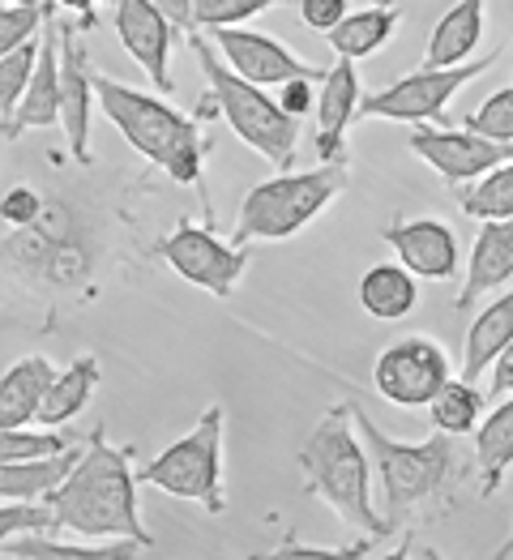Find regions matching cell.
I'll return each mask as SVG.
<instances>
[{"mask_svg": "<svg viewBox=\"0 0 513 560\" xmlns=\"http://www.w3.org/2000/svg\"><path fill=\"white\" fill-rule=\"evenodd\" d=\"M463 125L475 129V133H483V138H492V141H513V86L488 94V98L470 112Z\"/></svg>", "mask_w": 513, "mask_h": 560, "instance_id": "d590c367", "label": "cell"}, {"mask_svg": "<svg viewBox=\"0 0 513 560\" xmlns=\"http://www.w3.org/2000/svg\"><path fill=\"white\" fill-rule=\"evenodd\" d=\"M9 275L39 291H86L98 270L91 214L69 197H47L44 214L31 228H9L4 235Z\"/></svg>", "mask_w": 513, "mask_h": 560, "instance_id": "277c9868", "label": "cell"}, {"mask_svg": "<svg viewBox=\"0 0 513 560\" xmlns=\"http://www.w3.org/2000/svg\"><path fill=\"white\" fill-rule=\"evenodd\" d=\"M39 51H44V39H31V44L13 47V51H0V125L13 120L22 94H26L31 78H35Z\"/></svg>", "mask_w": 513, "mask_h": 560, "instance_id": "4dcf8cb0", "label": "cell"}, {"mask_svg": "<svg viewBox=\"0 0 513 560\" xmlns=\"http://www.w3.org/2000/svg\"><path fill=\"white\" fill-rule=\"evenodd\" d=\"M420 275L416 270H407L403 261L398 266H373V270H364V279H360V308L376 317V322H403V317H411L416 313V304H420Z\"/></svg>", "mask_w": 513, "mask_h": 560, "instance_id": "cb8c5ba5", "label": "cell"}, {"mask_svg": "<svg viewBox=\"0 0 513 560\" xmlns=\"http://www.w3.org/2000/svg\"><path fill=\"white\" fill-rule=\"evenodd\" d=\"M458 206L470 219H513V159L492 167L488 176L458 188Z\"/></svg>", "mask_w": 513, "mask_h": 560, "instance_id": "f546056e", "label": "cell"}, {"mask_svg": "<svg viewBox=\"0 0 513 560\" xmlns=\"http://www.w3.org/2000/svg\"><path fill=\"white\" fill-rule=\"evenodd\" d=\"M98 385H103L98 360H94V355H78L65 373H56V381H51L44 407H39V423H47V428H65V423H73L86 407H91V398Z\"/></svg>", "mask_w": 513, "mask_h": 560, "instance_id": "83f0119b", "label": "cell"}, {"mask_svg": "<svg viewBox=\"0 0 513 560\" xmlns=\"http://www.w3.org/2000/svg\"><path fill=\"white\" fill-rule=\"evenodd\" d=\"M138 539H94V544H65V539H51V530L39 535H18V539H4L0 544V560H129L138 557Z\"/></svg>", "mask_w": 513, "mask_h": 560, "instance_id": "d4e9b609", "label": "cell"}, {"mask_svg": "<svg viewBox=\"0 0 513 560\" xmlns=\"http://www.w3.org/2000/svg\"><path fill=\"white\" fill-rule=\"evenodd\" d=\"M475 467H479V501H492L513 470V394L479 423L475 432Z\"/></svg>", "mask_w": 513, "mask_h": 560, "instance_id": "603a6c76", "label": "cell"}, {"mask_svg": "<svg viewBox=\"0 0 513 560\" xmlns=\"http://www.w3.org/2000/svg\"><path fill=\"white\" fill-rule=\"evenodd\" d=\"M347 192V163H322L313 172H279L244 192L235 214V244L248 240H291L322 219L334 197Z\"/></svg>", "mask_w": 513, "mask_h": 560, "instance_id": "52a82bcc", "label": "cell"}, {"mask_svg": "<svg viewBox=\"0 0 513 560\" xmlns=\"http://www.w3.org/2000/svg\"><path fill=\"white\" fill-rule=\"evenodd\" d=\"M513 394V342L497 355L492 364V398H510Z\"/></svg>", "mask_w": 513, "mask_h": 560, "instance_id": "60d3db41", "label": "cell"}, {"mask_svg": "<svg viewBox=\"0 0 513 560\" xmlns=\"http://www.w3.org/2000/svg\"><path fill=\"white\" fill-rule=\"evenodd\" d=\"M103 4H112V9H116V4H120V0H103Z\"/></svg>", "mask_w": 513, "mask_h": 560, "instance_id": "f6af8a7d", "label": "cell"}, {"mask_svg": "<svg viewBox=\"0 0 513 560\" xmlns=\"http://www.w3.org/2000/svg\"><path fill=\"white\" fill-rule=\"evenodd\" d=\"M138 467L133 450H120L107 441L103 428L86 436V454L73 475L47 497L56 510V535H82V539H138L154 548V535L145 530L138 505Z\"/></svg>", "mask_w": 513, "mask_h": 560, "instance_id": "6da1fadb", "label": "cell"}, {"mask_svg": "<svg viewBox=\"0 0 513 560\" xmlns=\"http://www.w3.org/2000/svg\"><path fill=\"white\" fill-rule=\"evenodd\" d=\"M360 73L355 60L338 56V65L326 73L322 91H317V159L322 163H347V129L360 112Z\"/></svg>", "mask_w": 513, "mask_h": 560, "instance_id": "e0dca14e", "label": "cell"}, {"mask_svg": "<svg viewBox=\"0 0 513 560\" xmlns=\"http://www.w3.org/2000/svg\"><path fill=\"white\" fill-rule=\"evenodd\" d=\"M159 257L185 282L210 291L214 300H228L235 287H240V279H244V270H248V257H244L240 244L232 248V244H223L214 232H206V228H197L188 219L159 244Z\"/></svg>", "mask_w": 513, "mask_h": 560, "instance_id": "8fae6325", "label": "cell"}, {"mask_svg": "<svg viewBox=\"0 0 513 560\" xmlns=\"http://www.w3.org/2000/svg\"><path fill=\"white\" fill-rule=\"evenodd\" d=\"M279 4H300V0H197V26L219 31V26L248 22V18H257L266 9H279Z\"/></svg>", "mask_w": 513, "mask_h": 560, "instance_id": "e575fe53", "label": "cell"}, {"mask_svg": "<svg viewBox=\"0 0 513 560\" xmlns=\"http://www.w3.org/2000/svg\"><path fill=\"white\" fill-rule=\"evenodd\" d=\"M411 150L450 188L470 185V180L488 176L492 167L513 159V141H492L475 129H416Z\"/></svg>", "mask_w": 513, "mask_h": 560, "instance_id": "7c38bea8", "label": "cell"}, {"mask_svg": "<svg viewBox=\"0 0 513 560\" xmlns=\"http://www.w3.org/2000/svg\"><path fill=\"white\" fill-rule=\"evenodd\" d=\"M497 557H501V560L513 557V539H510V544H505V548H501V552H497Z\"/></svg>", "mask_w": 513, "mask_h": 560, "instance_id": "ee69618b", "label": "cell"}, {"mask_svg": "<svg viewBox=\"0 0 513 560\" xmlns=\"http://www.w3.org/2000/svg\"><path fill=\"white\" fill-rule=\"evenodd\" d=\"M86 441L47 458H26V463H0V501H47L82 463Z\"/></svg>", "mask_w": 513, "mask_h": 560, "instance_id": "7402d4cb", "label": "cell"}, {"mask_svg": "<svg viewBox=\"0 0 513 560\" xmlns=\"http://www.w3.org/2000/svg\"><path fill=\"white\" fill-rule=\"evenodd\" d=\"M47 197L39 188L31 185H13L4 192V201H0V219L9 223V228H31L39 214H44Z\"/></svg>", "mask_w": 513, "mask_h": 560, "instance_id": "8d00e7d4", "label": "cell"}, {"mask_svg": "<svg viewBox=\"0 0 513 560\" xmlns=\"http://www.w3.org/2000/svg\"><path fill=\"white\" fill-rule=\"evenodd\" d=\"M9 4H56V0H9Z\"/></svg>", "mask_w": 513, "mask_h": 560, "instance_id": "7bdbcfd3", "label": "cell"}, {"mask_svg": "<svg viewBox=\"0 0 513 560\" xmlns=\"http://www.w3.org/2000/svg\"><path fill=\"white\" fill-rule=\"evenodd\" d=\"M513 342V287L505 295H497L492 304L479 308V317L470 322L467 342H463V376L475 381L483 369L497 364V355Z\"/></svg>", "mask_w": 513, "mask_h": 560, "instance_id": "484cf974", "label": "cell"}, {"mask_svg": "<svg viewBox=\"0 0 513 560\" xmlns=\"http://www.w3.org/2000/svg\"><path fill=\"white\" fill-rule=\"evenodd\" d=\"M188 44H193L197 69L206 78V94L223 112V120L232 125L235 138L244 145H253L261 159H270L279 172H291L295 145H300V120L282 107L279 98H270L261 91V82H248L244 73H235L228 65V56L206 47V39L197 31H188Z\"/></svg>", "mask_w": 513, "mask_h": 560, "instance_id": "8992f818", "label": "cell"}, {"mask_svg": "<svg viewBox=\"0 0 513 560\" xmlns=\"http://www.w3.org/2000/svg\"><path fill=\"white\" fill-rule=\"evenodd\" d=\"M483 9L488 0H458L441 13V22L428 35V51L423 65L432 69H450V65H467L470 51L483 39Z\"/></svg>", "mask_w": 513, "mask_h": 560, "instance_id": "44dd1931", "label": "cell"}, {"mask_svg": "<svg viewBox=\"0 0 513 560\" xmlns=\"http://www.w3.org/2000/svg\"><path fill=\"white\" fill-rule=\"evenodd\" d=\"M347 13H351L347 0H300V18H304V26H308V31H322V35H329Z\"/></svg>", "mask_w": 513, "mask_h": 560, "instance_id": "74e56055", "label": "cell"}, {"mask_svg": "<svg viewBox=\"0 0 513 560\" xmlns=\"http://www.w3.org/2000/svg\"><path fill=\"white\" fill-rule=\"evenodd\" d=\"M355 423H360V436L373 454L389 530H403L420 514L436 510L441 501H450V488L463 470L454 432H436L420 445H411V441H394L389 432H381L373 416H364L360 407H355Z\"/></svg>", "mask_w": 513, "mask_h": 560, "instance_id": "3957f363", "label": "cell"}, {"mask_svg": "<svg viewBox=\"0 0 513 560\" xmlns=\"http://www.w3.org/2000/svg\"><path fill=\"white\" fill-rule=\"evenodd\" d=\"M313 82H317V78H291V82H282L279 86V103L295 116V120H304V116H308V107H317Z\"/></svg>", "mask_w": 513, "mask_h": 560, "instance_id": "f35d334b", "label": "cell"}, {"mask_svg": "<svg viewBox=\"0 0 513 560\" xmlns=\"http://www.w3.org/2000/svg\"><path fill=\"white\" fill-rule=\"evenodd\" d=\"M394 31H398V4H394V0H376V4H369V9L347 13L326 39L338 56L360 60V56L381 51V47L394 39Z\"/></svg>", "mask_w": 513, "mask_h": 560, "instance_id": "4316f807", "label": "cell"}, {"mask_svg": "<svg viewBox=\"0 0 513 560\" xmlns=\"http://www.w3.org/2000/svg\"><path fill=\"white\" fill-rule=\"evenodd\" d=\"M219 51L228 56L235 73H244L248 82H261V86H282L291 78H317L326 82L329 69L308 65L304 56H295L287 44L270 39V35H257V31H244V26H219L214 31Z\"/></svg>", "mask_w": 513, "mask_h": 560, "instance_id": "4fadbf2b", "label": "cell"}, {"mask_svg": "<svg viewBox=\"0 0 513 560\" xmlns=\"http://www.w3.org/2000/svg\"><path fill=\"white\" fill-rule=\"evenodd\" d=\"M223 407L201 411V420L193 423L180 441H172L159 458H150L138 467V479L176 497L193 501L206 514H223L228 510V488H223Z\"/></svg>", "mask_w": 513, "mask_h": 560, "instance_id": "ba28073f", "label": "cell"}, {"mask_svg": "<svg viewBox=\"0 0 513 560\" xmlns=\"http://www.w3.org/2000/svg\"><path fill=\"white\" fill-rule=\"evenodd\" d=\"M39 530H60L51 501H0V544L18 535H39Z\"/></svg>", "mask_w": 513, "mask_h": 560, "instance_id": "d6a6232c", "label": "cell"}, {"mask_svg": "<svg viewBox=\"0 0 513 560\" xmlns=\"http://www.w3.org/2000/svg\"><path fill=\"white\" fill-rule=\"evenodd\" d=\"M51 381H56V364L47 355H22L0 381V428H26L39 420Z\"/></svg>", "mask_w": 513, "mask_h": 560, "instance_id": "ffe728a7", "label": "cell"}, {"mask_svg": "<svg viewBox=\"0 0 513 560\" xmlns=\"http://www.w3.org/2000/svg\"><path fill=\"white\" fill-rule=\"evenodd\" d=\"M479 411H483V394L475 389V381H445V389L428 402V420L436 432H454V436H463V432H475L479 428Z\"/></svg>", "mask_w": 513, "mask_h": 560, "instance_id": "f1b7e54d", "label": "cell"}, {"mask_svg": "<svg viewBox=\"0 0 513 560\" xmlns=\"http://www.w3.org/2000/svg\"><path fill=\"white\" fill-rule=\"evenodd\" d=\"M65 116V91H60V31L51 26L44 35V51H39V65H35V78L22 94L13 120L4 125V141H18L31 129H51L60 125Z\"/></svg>", "mask_w": 513, "mask_h": 560, "instance_id": "d6986e66", "label": "cell"}, {"mask_svg": "<svg viewBox=\"0 0 513 560\" xmlns=\"http://www.w3.org/2000/svg\"><path fill=\"white\" fill-rule=\"evenodd\" d=\"M497 56L505 51H488L479 60H467V65H450V69H432L423 65L416 73L389 82L385 91L369 94L360 103V116H381V120H403V125H423V120H441L450 98L463 91L467 82H475L479 73H488L497 65Z\"/></svg>", "mask_w": 513, "mask_h": 560, "instance_id": "9c48e42d", "label": "cell"}, {"mask_svg": "<svg viewBox=\"0 0 513 560\" xmlns=\"http://www.w3.org/2000/svg\"><path fill=\"white\" fill-rule=\"evenodd\" d=\"M116 35L125 51L141 65V73L154 82V91H176L172 86V47H176V22L154 9L150 0H120L116 4Z\"/></svg>", "mask_w": 513, "mask_h": 560, "instance_id": "5bb4252c", "label": "cell"}, {"mask_svg": "<svg viewBox=\"0 0 513 560\" xmlns=\"http://www.w3.org/2000/svg\"><path fill=\"white\" fill-rule=\"evenodd\" d=\"M450 381V355L432 338H398L389 342L373 364L376 394L394 407H428Z\"/></svg>", "mask_w": 513, "mask_h": 560, "instance_id": "30bf717a", "label": "cell"}, {"mask_svg": "<svg viewBox=\"0 0 513 560\" xmlns=\"http://www.w3.org/2000/svg\"><path fill=\"white\" fill-rule=\"evenodd\" d=\"M295 463L304 470V488L313 497H322L334 514L347 526H355L369 539H385L389 517L376 514L373 501V454L360 436L355 423V407L338 402L317 420V428L308 432V441L300 445Z\"/></svg>", "mask_w": 513, "mask_h": 560, "instance_id": "7a4b0ae2", "label": "cell"}, {"mask_svg": "<svg viewBox=\"0 0 513 560\" xmlns=\"http://www.w3.org/2000/svg\"><path fill=\"white\" fill-rule=\"evenodd\" d=\"M44 22H51V4H9L0 9V51L39 39Z\"/></svg>", "mask_w": 513, "mask_h": 560, "instance_id": "836d02e7", "label": "cell"}, {"mask_svg": "<svg viewBox=\"0 0 513 560\" xmlns=\"http://www.w3.org/2000/svg\"><path fill=\"white\" fill-rule=\"evenodd\" d=\"M91 436V432H86ZM86 436L78 432H26V428H0V463H26V458H47L60 450L82 445Z\"/></svg>", "mask_w": 513, "mask_h": 560, "instance_id": "1f68e13d", "label": "cell"}, {"mask_svg": "<svg viewBox=\"0 0 513 560\" xmlns=\"http://www.w3.org/2000/svg\"><path fill=\"white\" fill-rule=\"evenodd\" d=\"M381 235L398 253V261L407 270H416L420 279L445 282L458 275V235L450 232V223H441V219H411V223L394 219Z\"/></svg>", "mask_w": 513, "mask_h": 560, "instance_id": "2e32d148", "label": "cell"}, {"mask_svg": "<svg viewBox=\"0 0 513 560\" xmlns=\"http://www.w3.org/2000/svg\"><path fill=\"white\" fill-rule=\"evenodd\" d=\"M56 4H60L65 13H78V18H82V22H78L82 31H94V22H98L94 4H98V0H56Z\"/></svg>", "mask_w": 513, "mask_h": 560, "instance_id": "b9f144b4", "label": "cell"}, {"mask_svg": "<svg viewBox=\"0 0 513 560\" xmlns=\"http://www.w3.org/2000/svg\"><path fill=\"white\" fill-rule=\"evenodd\" d=\"M150 4L163 9L176 22V31H197V0H150Z\"/></svg>", "mask_w": 513, "mask_h": 560, "instance_id": "ab89813d", "label": "cell"}, {"mask_svg": "<svg viewBox=\"0 0 513 560\" xmlns=\"http://www.w3.org/2000/svg\"><path fill=\"white\" fill-rule=\"evenodd\" d=\"M56 31H60V91H65L60 129L69 138V159L91 163V103L98 98V91H94V73L91 65H86V51L78 44L82 26L56 22Z\"/></svg>", "mask_w": 513, "mask_h": 560, "instance_id": "9a60e30c", "label": "cell"}, {"mask_svg": "<svg viewBox=\"0 0 513 560\" xmlns=\"http://www.w3.org/2000/svg\"><path fill=\"white\" fill-rule=\"evenodd\" d=\"M94 91L103 103V116L120 129V138L150 159L159 172H167L176 185H197L206 172V141L201 125L176 112L167 98L138 86H125L107 73H94Z\"/></svg>", "mask_w": 513, "mask_h": 560, "instance_id": "5b68a950", "label": "cell"}, {"mask_svg": "<svg viewBox=\"0 0 513 560\" xmlns=\"http://www.w3.org/2000/svg\"><path fill=\"white\" fill-rule=\"evenodd\" d=\"M510 282H513V219H488L479 228V235H475L467 279H463V291H458L454 308L470 313L483 295H492V291H501Z\"/></svg>", "mask_w": 513, "mask_h": 560, "instance_id": "ac0fdd59", "label": "cell"}]
</instances>
